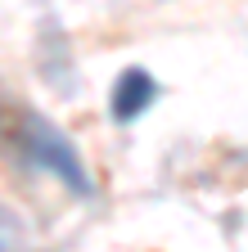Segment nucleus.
Returning a JSON list of instances; mask_svg holds the SVG:
<instances>
[{
    "instance_id": "3",
    "label": "nucleus",
    "mask_w": 248,
    "mask_h": 252,
    "mask_svg": "<svg viewBox=\"0 0 248 252\" xmlns=\"http://www.w3.org/2000/svg\"><path fill=\"white\" fill-rule=\"evenodd\" d=\"M23 248H27V230H23L18 212L0 207V252H23Z\"/></svg>"
},
{
    "instance_id": "1",
    "label": "nucleus",
    "mask_w": 248,
    "mask_h": 252,
    "mask_svg": "<svg viewBox=\"0 0 248 252\" xmlns=\"http://www.w3.org/2000/svg\"><path fill=\"white\" fill-rule=\"evenodd\" d=\"M9 135H14V144H18L27 158H36L41 167H50L54 176H64L77 194H86V171H81V162H77L72 144L59 135L54 126H45L36 113L18 108V113H9Z\"/></svg>"
},
{
    "instance_id": "2",
    "label": "nucleus",
    "mask_w": 248,
    "mask_h": 252,
    "mask_svg": "<svg viewBox=\"0 0 248 252\" xmlns=\"http://www.w3.org/2000/svg\"><path fill=\"white\" fill-rule=\"evenodd\" d=\"M149 99H153V81H149L140 68L122 72V81H117V90H113V117H117V122H131Z\"/></svg>"
}]
</instances>
